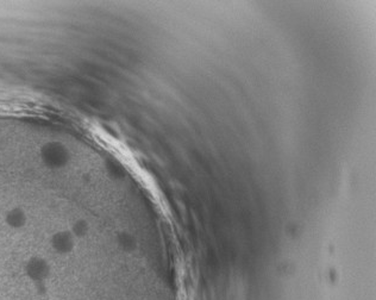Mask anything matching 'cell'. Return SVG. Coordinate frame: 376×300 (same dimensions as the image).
<instances>
[{"mask_svg": "<svg viewBox=\"0 0 376 300\" xmlns=\"http://www.w3.org/2000/svg\"><path fill=\"white\" fill-rule=\"evenodd\" d=\"M54 247L56 248L57 251L60 252L70 251L71 247H73V238H71L70 233L68 232L57 233L54 238Z\"/></svg>", "mask_w": 376, "mask_h": 300, "instance_id": "7a4b0ae2", "label": "cell"}, {"mask_svg": "<svg viewBox=\"0 0 376 300\" xmlns=\"http://www.w3.org/2000/svg\"><path fill=\"white\" fill-rule=\"evenodd\" d=\"M49 274V268L42 260L30 261L27 266V275L35 281H42Z\"/></svg>", "mask_w": 376, "mask_h": 300, "instance_id": "6da1fadb", "label": "cell"}, {"mask_svg": "<svg viewBox=\"0 0 376 300\" xmlns=\"http://www.w3.org/2000/svg\"><path fill=\"white\" fill-rule=\"evenodd\" d=\"M74 232H75L76 236H84L86 233V224L84 222H77V223L74 225Z\"/></svg>", "mask_w": 376, "mask_h": 300, "instance_id": "277c9868", "label": "cell"}, {"mask_svg": "<svg viewBox=\"0 0 376 300\" xmlns=\"http://www.w3.org/2000/svg\"><path fill=\"white\" fill-rule=\"evenodd\" d=\"M24 216L23 213L19 212V211H13L9 215V223L13 226H19V225L23 224Z\"/></svg>", "mask_w": 376, "mask_h": 300, "instance_id": "3957f363", "label": "cell"}]
</instances>
